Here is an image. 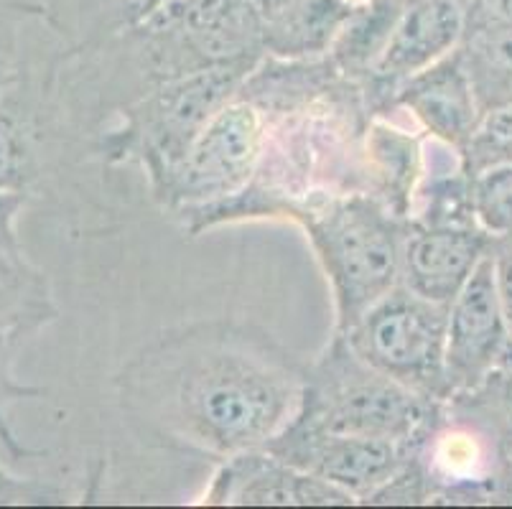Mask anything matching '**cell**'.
<instances>
[{"instance_id": "obj_1", "label": "cell", "mask_w": 512, "mask_h": 509, "mask_svg": "<svg viewBox=\"0 0 512 509\" xmlns=\"http://www.w3.org/2000/svg\"><path fill=\"white\" fill-rule=\"evenodd\" d=\"M306 362L237 319L166 329L115 377L120 410L146 443L225 461L263 448L299 413Z\"/></svg>"}, {"instance_id": "obj_2", "label": "cell", "mask_w": 512, "mask_h": 509, "mask_svg": "<svg viewBox=\"0 0 512 509\" xmlns=\"http://www.w3.org/2000/svg\"><path fill=\"white\" fill-rule=\"evenodd\" d=\"M281 214L304 224L327 273L337 308L334 331H347L380 298L400 286L408 219L370 191L316 196Z\"/></svg>"}, {"instance_id": "obj_3", "label": "cell", "mask_w": 512, "mask_h": 509, "mask_svg": "<svg viewBox=\"0 0 512 509\" xmlns=\"http://www.w3.org/2000/svg\"><path fill=\"white\" fill-rule=\"evenodd\" d=\"M441 400H428L370 367L344 334L314 362H306L304 395L291 423L349 436H375L426 446L444 418Z\"/></svg>"}, {"instance_id": "obj_4", "label": "cell", "mask_w": 512, "mask_h": 509, "mask_svg": "<svg viewBox=\"0 0 512 509\" xmlns=\"http://www.w3.org/2000/svg\"><path fill=\"white\" fill-rule=\"evenodd\" d=\"M115 39L148 92L156 84L214 67L263 62L260 0H166Z\"/></svg>"}, {"instance_id": "obj_5", "label": "cell", "mask_w": 512, "mask_h": 509, "mask_svg": "<svg viewBox=\"0 0 512 509\" xmlns=\"http://www.w3.org/2000/svg\"><path fill=\"white\" fill-rule=\"evenodd\" d=\"M253 69L232 64L156 84L120 110L118 128L97 135L95 151L110 163H141L156 196L209 120L235 100Z\"/></svg>"}, {"instance_id": "obj_6", "label": "cell", "mask_w": 512, "mask_h": 509, "mask_svg": "<svg viewBox=\"0 0 512 509\" xmlns=\"http://www.w3.org/2000/svg\"><path fill=\"white\" fill-rule=\"evenodd\" d=\"M446 324L449 306L400 283L342 334L370 367L423 398L446 403Z\"/></svg>"}, {"instance_id": "obj_7", "label": "cell", "mask_w": 512, "mask_h": 509, "mask_svg": "<svg viewBox=\"0 0 512 509\" xmlns=\"http://www.w3.org/2000/svg\"><path fill=\"white\" fill-rule=\"evenodd\" d=\"M265 112L237 95L199 133L156 199L179 214L225 204L250 189L265 146Z\"/></svg>"}, {"instance_id": "obj_8", "label": "cell", "mask_w": 512, "mask_h": 509, "mask_svg": "<svg viewBox=\"0 0 512 509\" xmlns=\"http://www.w3.org/2000/svg\"><path fill=\"white\" fill-rule=\"evenodd\" d=\"M263 448L278 459L344 489L357 497V502H365L421 451V446L413 443L314 431L296 423H288Z\"/></svg>"}, {"instance_id": "obj_9", "label": "cell", "mask_w": 512, "mask_h": 509, "mask_svg": "<svg viewBox=\"0 0 512 509\" xmlns=\"http://www.w3.org/2000/svg\"><path fill=\"white\" fill-rule=\"evenodd\" d=\"M510 362L512 331L497 288L495 263L487 252L449 306L444 354L449 398L472 390L492 370Z\"/></svg>"}, {"instance_id": "obj_10", "label": "cell", "mask_w": 512, "mask_h": 509, "mask_svg": "<svg viewBox=\"0 0 512 509\" xmlns=\"http://www.w3.org/2000/svg\"><path fill=\"white\" fill-rule=\"evenodd\" d=\"M462 34V0H403L383 51L360 82L367 110H393L400 84L449 56Z\"/></svg>"}, {"instance_id": "obj_11", "label": "cell", "mask_w": 512, "mask_h": 509, "mask_svg": "<svg viewBox=\"0 0 512 509\" xmlns=\"http://www.w3.org/2000/svg\"><path fill=\"white\" fill-rule=\"evenodd\" d=\"M204 502L232 507H329L357 504V497L265 448H250L220 461Z\"/></svg>"}, {"instance_id": "obj_12", "label": "cell", "mask_w": 512, "mask_h": 509, "mask_svg": "<svg viewBox=\"0 0 512 509\" xmlns=\"http://www.w3.org/2000/svg\"><path fill=\"white\" fill-rule=\"evenodd\" d=\"M477 224H411L403 242L400 283L418 296L451 306L490 252Z\"/></svg>"}, {"instance_id": "obj_13", "label": "cell", "mask_w": 512, "mask_h": 509, "mask_svg": "<svg viewBox=\"0 0 512 509\" xmlns=\"http://www.w3.org/2000/svg\"><path fill=\"white\" fill-rule=\"evenodd\" d=\"M393 107H406L436 143L464 153L482 120L459 51L413 74L393 95Z\"/></svg>"}, {"instance_id": "obj_14", "label": "cell", "mask_w": 512, "mask_h": 509, "mask_svg": "<svg viewBox=\"0 0 512 509\" xmlns=\"http://www.w3.org/2000/svg\"><path fill=\"white\" fill-rule=\"evenodd\" d=\"M462 6L464 34L456 51L484 115L512 105V21L490 0H462Z\"/></svg>"}, {"instance_id": "obj_15", "label": "cell", "mask_w": 512, "mask_h": 509, "mask_svg": "<svg viewBox=\"0 0 512 509\" xmlns=\"http://www.w3.org/2000/svg\"><path fill=\"white\" fill-rule=\"evenodd\" d=\"M362 3L365 0H281L265 8V54L286 62L324 59Z\"/></svg>"}, {"instance_id": "obj_16", "label": "cell", "mask_w": 512, "mask_h": 509, "mask_svg": "<svg viewBox=\"0 0 512 509\" xmlns=\"http://www.w3.org/2000/svg\"><path fill=\"white\" fill-rule=\"evenodd\" d=\"M59 319L49 275L26 252L0 250V334L29 339Z\"/></svg>"}, {"instance_id": "obj_17", "label": "cell", "mask_w": 512, "mask_h": 509, "mask_svg": "<svg viewBox=\"0 0 512 509\" xmlns=\"http://www.w3.org/2000/svg\"><path fill=\"white\" fill-rule=\"evenodd\" d=\"M446 413L490 438L502 456L512 451V362L502 364L477 387L446 400Z\"/></svg>"}, {"instance_id": "obj_18", "label": "cell", "mask_w": 512, "mask_h": 509, "mask_svg": "<svg viewBox=\"0 0 512 509\" xmlns=\"http://www.w3.org/2000/svg\"><path fill=\"white\" fill-rule=\"evenodd\" d=\"M472 214L490 240L512 237V163L492 166L472 176Z\"/></svg>"}, {"instance_id": "obj_19", "label": "cell", "mask_w": 512, "mask_h": 509, "mask_svg": "<svg viewBox=\"0 0 512 509\" xmlns=\"http://www.w3.org/2000/svg\"><path fill=\"white\" fill-rule=\"evenodd\" d=\"M469 179L492 166L512 163V105L484 112L462 153Z\"/></svg>"}, {"instance_id": "obj_20", "label": "cell", "mask_w": 512, "mask_h": 509, "mask_svg": "<svg viewBox=\"0 0 512 509\" xmlns=\"http://www.w3.org/2000/svg\"><path fill=\"white\" fill-rule=\"evenodd\" d=\"M21 336L13 334H0V441L6 443V448L13 456H31V451L26 446L16 441L11 426H8V408L18 400H31L41 398L44 395V387H31L23 385L16 380V372H13V362H16V352L21 347Z\"/></svg>"}, {"instance_id": "obj_21", "label": "cell", "mask_w": 512, "mask_h": 509, "mask_svg": "<svg viewBox=\"0 0 512 509\" xmlns=\"http://www.w3.org/2000/svg\"><path fill=\"white\" fill-rule=\"evenodd\" d=\"M64 489L39 479L13 476L6 466H0V504H59L64 502Z\"/></svg>"}, {"instance_id": "obj_22", "label": "cell", "mask_w": 512, "mask_h": 509, "mask_svg": "<svg viewBox=\"0 0 512 509\" xmlns=\"http://www.w3.org/2000/svg\"><path fill=\"white\" fill-rule=\"evenodd\" d=\"M39 16L41 11L34 0H0V56L11 62H23L18 56V18Z\"/></svg>"}, {"instance_id": "obj_23", "label": "cell", "mask_w": 512, "mask_h": 509, "mask_svg": "<svg viewBox=\"0 0 512 509\" xmlns=\"http://www.w3.org/2000/svg\"><path fill=\"white\" fill-rule=\"evenodd\" d=\"M23 67H26L23 62H11V59H3V56H0V102L6 100L11 87L18 82Z\"/></svg>"}, {"instance_id": "obj_24", "label": "cell", "mask_w": 512, "mask_h": 509, "mask_svg": "<svg viewBox=\"0 0 512 509\" xmlns=\"http://www.w3.org/2000/svg\"><path fill=\"white\" fill-rule=\"evenodd\" d=\"M260 3H263V11H265V8L276 6V3H281V0H260Z\"/></svg>"}, {"instance_id": "obj_25", "label": "cell", "mask_w": 512, "mask_h": 509, "mask_svg": "<svg viewBox=\"0 0 512 509\" xmlns=\"http://www.w3.org/2000/svg\"><path fill=\"white\" fill-rule=\"evenodd\" d=\"M510 461H512V451H510Z\"/></svg>"}]
</instances>
